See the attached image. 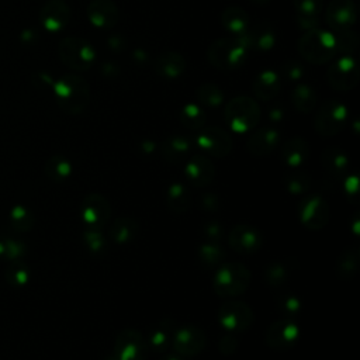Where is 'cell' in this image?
Returning <instances> with one entry per match:
<instances>
[{
  "instance_id": "obj_1",
  "label": "cell",
  "mask_w": 360,
  "mask_h": 360,
  "mask_svg": "<svg viewBox=\"0 0 360 360\" xmlns=\"http://www.w3.org/2000/svg\"><path fill=\"white\" fill-rule=\"evenodd\" d=\"M53 96L62 111L72 115L80 114L90 101V86L82 76L66 73L53 83Z\"/></svg>"
},
{
  "instance_id": "obj_2",
  "label": "cell",
  "mask_w": 360,
  "mask_h": 360,
  "mask_svg": "<svg viewBox=\"0 0 360 360\" xmlns=\"http://www.w3.org/2000/svg\"><path fill=\"white\" fill-rule=\"evenodd\" d=\"M250 51L245 35H229L214 41L207 51L208 62L221 70H233L242 66Z\"/></svg>"
},
{
  "instance_id": "obj_3",
  "label": "cell",
  "mask_w": 360,
  "mask_h": 360,
  "mask_svg": "<svg viewBox=\"0 0 360 360\" xmlns=\"http://www.w3.org/2000/svg\"><path fill=\"white\" fill-rule=\"evenodd\" d=\"M297 49L311 65H325L338 55L335 34L321 28L305 31L297 42Z\"/></svg>"
},
{
  "instance_id": "obj_4",
  "label": "cell",
  "mask_w": 360,
  "mask_h": 360,
  "mask_svg": "<svg viewBox=\"0 0 360 360\" xmlns=\"http://www.w3.org/2000/svg\"><path fill=\"white\" fill-rule=\"evenodd\" d=\"M224 118L233 132L246 134L259 124L260 107L255 98L238 96L225 104Z\"/></svg>"
},
{
  "instance_id": "obj_5",
  "label": "cell",
  "mask_w": 360,
  "mask_h": 360,
  "mask_svg": "<svg viewBox=\"0 0 360 360\" xmlns=\"http://www.w3.org/2000/svg\"><path fill=\"white\" fill-rule=\"evenodd\" d=\"M250 283V270L242 263L219 264L215 271L214 291L222 298H233L243 294Z\"/></svg>"
},
{
  "instance_id": "obj_6",
  "label": "cell",
  "mask_w": 360,
  "mask_h": 360,
  "mask_svg": "<svg viewBox=\"0 0 360 360\" xmlns=\"http://www.w3.org/2000/svg\"><path fill=\"white\" fill-rule=\"evenodd\" d=\"M59 59L72 70H89L96 60V51L93 45L82 37H65L58 45Z\"/></svg>"
},
{
  "instance_id": "obj_7",
  "label": "cell",
  "mask_w": 360,
  "mask_h": 360,
  "mask_svg": "<svg viewBox=\"0 0 360 360\" xmlns=\"http://www.w3.org/2000/svg\"><path fill=\"white\" fill-rule=\"evenodd\" d=\"M349 110L339 100L325 101L316 111L314 128L321 136H333L343 129L347 122Z\"/></svg>"
},
{
  "instance_id": "obj_8",
  "label": "cell",
  "mask_w": 360,
  "mask_h": 360,
  "mask_svg": "<svg viewBox=\"0 0 360 360\" xmlns=\"http://www.w3.org/2000/svg\"><path fill=\"white\" fill-rule=\"evenodd\" d=\"M255 321L253 311L249 305L238 300L225 301L218 311L219 325L232 333H242L248 330Z\"/></svg>"
},
{
  "instance_id": "obj_9",
  "label": "cell",
  "mask_w": 360,
  "mask_h": 360,
  "mask_svg": "<svg viewBox=\"0 0 360 360\" xmlns=\"http://www.w3.org/2000/svg\"><path fill=\"white\" fill-rule=\"evenodd\" d=\"M328 84L338 91H350L359 82V66L352 55H342L326 70Z\"/></svg>"
},
{
  "instance_id": "obj_10",
  "label": "cell",
  "mask_w": 360,
  "mask_h": 360,
  "mask_svg": "<svg viewBox=\"0 0 360 360\" xmlns=\"http://www.w3.org/2000/svg\"><path fill=\"white\" fill-rule=\"evenodd\" d=\"M298 218L311 231L322 229L329 221V205L326 200L319 194L304 197L298 204Z\"/></svg>"
},
{
  "instance_id": "obj_11",
  "label": "cell",
  "mask_w": 360,
  "mask_h": 360,
  "mask_svg": "<svg viewBox=\"0 0 360 360\" xmlns=\"http://www.w3.org/2000/svg\"><path fill=\"white\" fill-rule=\"evenodd\" d=\"M148 343L136 329H124L115 339L114 356L117 360H145Z\"/></svg>"
},
{
  "instance_id": "obj_12",
  "label": "cell",
  "mask_w": 360,
  "mask_h": 360,
  "mask_svg": "<svg viewBox=\"0 0 360 360\" xmlns=\"http://www.w3.org/2000/svg\"><path fill=\"white\" fill-rule=\"evenodd\" d=\"M207 345V336L204 330L195 325H184L174 329L172 346L180 356L194 357L200 354Z\"/></svg>"
},
{
  "instance_id": "obj_13",
  "label": "cell",
  "mask_w": 360,
  "mask_h": 360,
  "mask_svg": "<svg viewBox=\"0 0 360 360\" xmlns=\"http://www.w3.org/2000/svg\"><path fill=\"white\" fill-rule=\"evenodd\" d=\"M197 146L210 156L224 158L232 150L231 135L219 127H204L195 136Z\"/></svg>"
},
{
  "instance_id": "obj_14",
  "label": "cell",
  "mask_w": 360,
  "mask_h": 360,
  "mask_svg": "<svg viewBox=\"0 0 360 360\" xmlns=\"http://www.w3.org/2000/svg\"><path fill=\"white\" fill-rule=\"evenodd\" d=\"M300 338V328L298 325L290 319H278L274 321L264 336V340L269 347L274 350H288L291 349Z\"/></svg>"
},
{
  "instance_id": "obj_15",
  "label": "cell",
  "mask_w": 360,
  "mask_h": 360,
  "mask_svg": "<svg viewBox=\"0 0 360 360\" xmlns=\"http://www.w3.org/2000/svg\"><path fill=\"white\" fill-rule=\"evenodd\" d=\"M80 215L87 225V228H97L101 229L110 219L111 208L107 198L101 194L93 193L84 197L82 207H80Z\"/></svg>"
},
{
  "instance_id": "obj_16",
  "label": "cell",
  "mask_w": 360,
  "mask_h": 360,
  "mask_svg": "<svg viewBox=\"0 0 360 360\" xmlns=\"http://www.w3.org/2000/svg\"><path fill=\"white\" fill-rule=\"evenodd\" d=\"M70 15V7L65 0H48L39 10V22L45 31L56 34L68 27Z\"/></svg>"
},
{
  "instance_id": "obj_17",
  "label": "cell",
  "mask_w": 360,
  "mask_h": 360,
  "mask_svg": "<svg viewBox=\"0 0 360 360\" xmlns=\"http://www.w3.org/2000/svg\"><path fill=\"white\" fill-rule=\"evenodd\" d=\"M357 20V8L353 0H330L326 7L325 21L330 31L347 30Z\"/></svg>"
},
{
  "instance_id": "obj_18",
  "label": "cell",
  "mask_w": 360,
  "mask_h": 360,
  "mask_svg": "<svg viewBox=\"0 0 360 360\" xmlns=\"http://www.w3.org/2000/svg\"><path fill=\"white\" fill-rule=\"evenodd\" d=\"M228 243L239 255H252L260 249L262 235L256 228L239 224L229 231Z\"/></svg>"
},
{
  "instance_id": "obj_19",
  "label": "cell",
  "mask_w": 360,
  "mask_h": 360,
  "mask_svg": "<svg viewBox=\"0 0 360 360\" xmlns=\"http://www.w3.org/2000/svg\"><path fill=\"white\" fill-rule=\"evenodd\" d=\"M86 15L93 27L107 30L118 22L120 10L111 0H93L87 6Z\"/></svg>"
},
{
  "instance_id": "obj_20",
  "label": "cell",
  "mask_w": 360,
  "mask_h": 360,
  "mask_svg": "<svg viewBox=\"0 0 360 360\" xmlns=\"http://www.w3.org/2000/svg\"><path fill=\"white\" fill-rule=\"evenodd\" d=\"M184 174L194 187H205L214 180L215 167L205 155L195 153L187 160Z\"/></svg>"
},
{
  "instance_id": "obj_21",
  "label": "cell",
  "mask_w": 360,
  "mask_h": 360,
  "mask_svg": "<svg viewBox=\"0 0 360 360\" xmlns=\"http://www.w3.org/2000/svg\"><path fill=\"white\" fill-rule=\"evenodd\" d=\"M280 143V132L273 127L256 129L246 141V150L253 156H267Z\"/></svg>"
},
{
  "instance_id": "obj_22",
  "label": "cell",
  "mask_w": 360,
  "mask_h": 360,
  "mask_svg": "<svg viewBox=\"0 0 360 360\" xmlns=\"http://www.w3.org/2000/svg\"><path fill=\"white\" fill-rule=\"evenodd\" d=\"M281 87V80L280 76L276 70L273 69H264L262 70L253 80L252 83V90L256 98L262 101H269L273 100Z\"/></svg>"
},
{
  "instance_id": "obj_23",
  "label": "cell",
  "mask_w": 360,
  "mask_h": 360,
  "mask_svg": "<svg viewBox=\"0 0 360 360\" xmlns=\"http://www.w3.org/2000/svg\"><path fill=\"white\" fill-rule=\"evenodd\" d=\"M186 59L181 53L179 52H165L162 55L158 56L156 62H155V70L156 73L167 80H174L177 77H180L184 70H186Z\"/></svg>"
},
{
  "instance_id": "obj_24",
  "label": "cell",
  "mask_w": 360,
  "mask_h": 360,
  "mask_svg": "<svg viewBox=\"0 0 360 360\" xmlns=\"http://www.w3.org/2000/svg\"><path fill=\"white\" fill-rule=\"evenodd\" d=\"M297 21L304 31L318 28V17L323 8V0H292Z\"/></svg>"
},
{
  "instance_id": "obj_25",
  "label": "cell",
  "mask_w": 360,
  "mask_h": 360,
  "mask_svg": "<svg viewBox=\"0 0 360 360\" xmlns=\"http://www.w3.org/2000/svg\"><path fill=\"white\" fill-rule=\"evenodd\" d=\"M160 155L170 163H181L191 152V141L183 135H170L160 143Z\"/></svg>"
},
{
  "instance_id": "obj_26",
  "label": "cell",
  "mask_w": 360,
  "mask_h": 360,
  "mask_svg": "<svg viewBox=\"0 0 360 360\" xmlns=\"http://www.w3.org/2000/svg\"><path fill=\"white\" fill-rule=\"evenodd\" d=\"M309 156V143L301 138L294 136L285 141L281 146V159L290 167H298L307 162Z\"/></svg>"
},
{
  "instance_id": "obj_27",
  "label": "cell",
  "mask_w": 360,
  "mask_h": 360,
  "mask_svg": "<svg viewBox=\"0 0 360 360\" xmlns=\"http://www.w3.org/2000/svg\"><path fill=\"white\" fill-rule=\"evenodd\" d=\"M246 37L250 49L256 51H270L276 45V31L267 22H260L243 34Z\"/></svg>"
},
{
  "instance_id": "obj_28",
  "label": "cell",
  "mask_w": 360,
  "mask_h": 360,
  "mask_svg": "<svg viewBox=\"0 0 360 360\" xmlns=\"http://www.w3.org/2000/svg\"><path fill=\"white\" fill-rule=\"evenodd\" d=\"M221 22L222 27L231 34V35H243L249 27H250V18L248 13L238 6H229L226 7L221 14Z\"/></svg>"
},
{
  "instance_id": "obj_29",
  "label": "cell",
  "mask_w": 360,
  "mask_h": 360,
  "mask_svg": "<svg viewBox=\"0 0 360 360\" xmlns=\"http://www.w3.org/2000/svg\"><path fill=\"white\" fill-rule=\"evenodd\" d=\"M321 163L323 170L332 177H340L349 167V159L346 153L335 146L326 148L321 155Z\"/></svg>"
},
{
  "instance_id": "obj_30",
  "label": "cell",
  "mask_w": 360,
  "mask_h": 360,
  "mask_svg": "<svg viewBox=\"0 0 360 360\" xmlns=\"http://www.w3.org/2000/svg\"><path fill=\"white\" fill-rule=\"evenodd\" d=\"M139 232V225L134 218L121 217L117 218L110 228V238L117 245H127L132 242Z\"/></svg>"
},
{
  "instance_id": "obj_31",
  "label": "cell",
  "mask_w": 360,
  "mask_h": 360,
  "mask_svg": "<svg viewBox=\"0 0 360 360\" xmlns=\"http://www.w3.org/2000/svg\"><path fill=\"white\" fill-rule=\"evenodd\" d=\"M167 207L174 214H184L191 205V194L183 183H172L167 188Z\"/></svg>"
},
{
  "instance_id": "obj_32",
  "label": "cell",
  "mask_w": 360,
  "mask_h": 360,
  "mask_svg": "<svg viewBox=\"0 0 360 360\" xmlns=\"http://www.w3.org/2000/svg\"><path fill=\"white\" fill-rule=\"evenodd\" d=\"M291 101L297 111L308 114L315 108L318 96H316V91L309 84L301 83L294 87L291 93Z\"/></svg>"
},
{
  "instance_id": "obj_33",
  "label": "cell",
  "mask_w": 360,
  "mask_h": 360,
  "mask_svg": "<svg viewBox=\"0 0 360 360\" xmlns=\"http://www.w3.org/2000/svg\"><path fill=\"white\" fill-rule=\"evenodd\" d=\"M359 264V249L347 248L345 249L336 262V274L340 280H349L354 276Z\"/></svg>"
},
{
  "instance_id": "obj_34",
  "label": "cell",
  "mask_w": 360,
  "mask_h": 360,
  "mask_svg": "<svg viewBox=\"0 0 360 360\" xmlns=\"http://www.w3.org/2000/svg\"><path fill=\"white\" fill-rule=\"evenodd\" d=\"M180 122L187 129H201L205 124V112L201 105L195 103H187L180 110Z\"/></svg>"
},
{
  "instance_id": "obj_35",
  "label": "cell",
  "mask_w": 360,
  "mask_h": 360,
  "mask_svg": "<svg viewBox=\"0 0 360 360\" xmlns=\"http://www.w3.org/2000/svg\"><path fill=\"white\" fill-rule=\"evenodd\" d=\"M174 329L167 322H160L150 333L148 339V345L156 350V352H165L170 345L173 339Z\"/></svg>"
},
{
  "instance_id": "obj_36",
  "label": "cell",
  "mask_w": 360,
  "mask_h": 360,
  "mask_svg": "<svg viewBox=\"0 0 360 360\" xmlns=\"http://www.w3.org/2000/svg\"><path fill=\"white\" fill-rule=\"evenodd\" d=\"M198 259L204 267L212 269L222 263L225 253L217 242H205L198 249Z\"/></svg>"
},
{
  "instance_id": "obj_37",
  "label": "cell",
  "mask_w": 360,
  "mask_h": 360,
  "mask_svg": "<svg viewBox=\"0 0 360 360\" xmlns=\"http://www.w3.org/2000/svg\"><path fill=\"white\" fill-rule=\"evenodd\" d=\"M197 98L202 105L207 107H218L224 103L225 100V94L221 90L219 86H217L215 83H202L198 89H197Z\"/></svg>"
},
{
  "instance_id": "obj_38",
  "label": "cell",
  "mask_w": 360,
  "mask_h": 360,
  "mask_svg": "<svg viewBox=\"0 0 360 360\" xmlns=\"http://www.w3.org/2000/svg\"><path fill=\"white\" fill-rule=\"evenodd\" d=\"M45 172L52 180H58V181L65 180L72 173V165L66 158L60 155H55L46 162Z\"/></svg>"
},
{
  "instance_id": "obj_39",
  "label": "cell",
  "mask_w": 360,
  "mask_h": 360,
  "mask_svg": "<svg viewBox=\"0 0 360 360\" xmlns=\"http://www.w3.org/2000/svg\"><path fill=\"white\" fill-rule=\"evenodd\" d=\"M83 240L93 255L103 256L104 253H107L108 245L104 235L101 233V229L86 228V231L83 232Z\"/></svg>"
},
{
  "instance_id": "obj_40",
  "label": "cell",
  "mask_w": 360,
  "mask_h": 360,
  "mask_svg": "<svg viewBox=\"0 0 360 360\" xmlns=\"http://www.w3.org/2000/svg\"><path fill=\"white\" fill-rule=\"evenodd\" d=\"M333 34H335V38H336L338 52H340L342 55H353V52L356 51V48L359 45L357 34L352 28L335 31Z\"/></svg>"
},
{
  "instance_id": "obj_41",
  "label": "cell",
  "mask_w": 360,
  "mask_h": 360,
  "mask_svg": "<svg viewBox=\"0 0 360 360\" xmlns=\"http://www.w3.org/2000/svg\"><path fill=\"white\" fill-rule=\"evenodd\" d=\"M284 187L291 194H304L311 187V179L305 173H290L284 177Z\"/></svg>"
},
{
  "instance_id": "obj_42",
  "label": "cell",
  "mask_w": 360,
  "mask_h": 360,
  "mask_svg": "<svg viewBox=\"0 0 360 360\" xmlns=\"http://www.w3.org/2000/svg\"><path fill=\"white\" fill-rule=\"evenodd\" d=\"M288 278V270L284 263L274 262L267 266L264 271V281L267 285L271 287H280L283 285Z\"/></svg>"
},
{
  "instance_id": "obj_43",
  "label": "cell",
  "mask_w": 360,
  "mask_h": 360,
  "mask_svg": "<svg viewBox=\"0 0 360 360\" xmlns=\"http://www.w3.org/2000/svg\"><path fill=\"white\" fill-rule=\"evenodd\" d=\"M277 308L285 316H295L301 312L302 301L292 294H283L277 298Z\"/></svg>"
},
{
  "instance_id": "obj_44",
  "label": "cell",
  "mask_w": 360,
  "mask_h": 360,
  "mask_svg": "<svg viewBox=\"0 0 360 360\" xmlns=\"http://www.w3.org/2000/svg\"><path fill=\"white\" fill-rule=\"evenodd\" d=\"M202 233L208 239V242H217L222 239L224 236V229L217 221H208L202 225Z\"/></svg>"
},
{
  "instance_id": "obj_45",
  "label": "cell",
  "mask_w": 360,
  "mask_h": 360,
  "mask_svg": "<svg viewBox=\"0 0 360 360\" xmlns=\"http://www.w3.org/2000/svg\"><path fill=\"white\" fill-rule=\"evenodd\" d=\"M283 73H284V76L288 79V80H300L302 76H304V73H305V70H304V68H302V65H300L298 62H295V60H288V62H285L284 65H283Z\"/></svg>"
},
{
  "instance_id": "obj_46",
  "label": "cell",
  "mask_w": 360,
  "mask_h": 360,
  "mask_svg": "<svg viewBox=\"0 0 360 360\" xmlns=\"http://www.w3.org/2000/svg\"><path fill=\"white\" fill-rule=\"evenodd\" d=\"M345 193H346V198L350 202H356L359 198V179L356 174H352L346 179L345 183Z\"/></svg>"
},
{
  "instance_id": "obj_47",
  "label": "cell",
  "mask_w": 360,
  "mask_h": 360,
  "mask_svg": "<svg viewBox=\"0 0 360 360\" xmlns=\"http://www.w3.org/2000/svg\"><path fill=\"white\" fill-rule=\"evenodd\" d=\"M201 208L207 212H217L219 210V198L214 193H207L200 198Z\"/></svg>"
},
{
  "instance_id": "obj_48",
  "label": "cell",
  "mask_w": 360,
  "mask_h": 360,
  "mask_svg": "<svg viewBox=\"0 0 360 360\" xmlns=\"http://www.w3.org/2000/svg\"><path fill=\"white\" fill-rule=\"evenodd\" d=\"M218 347H219V350H221L222 354L229 356V354H232V353L236 350V347H238V340H236L233 336L226 335V336L221 338V340H219V343H218Z\"/></svg>"
},
{
  "instance_id": "obj_49",
  "label": "cell",
  "mask_w": 360,
  "mask_h": 360,
  "mask_svg": "<svg viewBox=\"0 0 360 360\" xmlns=\"http://www.w3.org/2000/svg\"><path fill=\"white\" fill-rule=\"evenodd\" d=\"M283 117H284V110L280 108V107H274V108H271V110L269 111V118H270L271 121H274V122L283 120Z\"/></svg>"
},
{
  "instance_id": "obj_50",
  "label": "cell",
  "mask_w": 360,
  "mask_h": 360,
  "mask_svg": "<svg viewBox=\"0 0 360 360\" xmlns=\"http://www.w3.org/2000/svg\"><path fill=\"white\" fill-rule=\"evenodd\" d=\"M155 148H156V143L152 142L150 139L142 141V143H141V152H143V153H146V155L152 153V152L155 150Z\"/></svg>"
},
{
  "instance_id": "obj_51",
  "label": "cell",
  "mask_w": 360,
  "mask_h": 360,
  "mask_svg": "<svg viewBox=\"0 0 360 360\" xmlns=\"http://www.w3.org/2000/svg\"><path fill=\"white\" fill-rule=\"evenodd\" d=\"M160 360H181V357H179L177 354H166Z\"/></svg>"
},
{
  "instance_id": "obj_52",
  "label": "cell",
  "mask_w": 360,
  "mask_h": 360,
  "mask_svg": "<svg viewBox=\"0 0 360 360\" xmlns=\"http://www.w3.org/2000/svg\"><path fill=\"white\" fill-rule=\"evenodd\" d=\"M252 3H256V4H262V3H267L269 0H250Z\"/></svg>"
},
{
  "instance_id": "obj_53",
  "label": "cell",
  "mask_w": 360,
  "mask_h": 360,
  "mask_svg": "<svg viewBox=\"0 0 360 360\" xmlns=\"http://www.w3.org/2000/svg\"><path fill=\"white\" fill-rule=\"evenodd\" d=\"M105 360H117V359H115V356H114V354H111V356H108Z\"/></svg>"
}]
</instances>
